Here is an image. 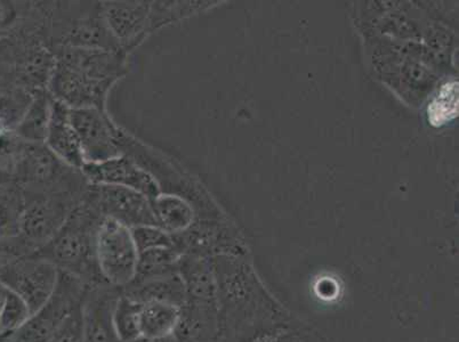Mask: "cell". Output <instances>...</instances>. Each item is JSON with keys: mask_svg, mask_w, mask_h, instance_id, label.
Here are the masks:
<instances>
[{"mask_svg": "<svg viewBox=\"0 0 459 342\" xmlns=\"http://www.w3.org/2000/svg\"><path fill=\"white\" fill-rule=\"evenodd\" d=\"M29 141L21 139L14 129L0 133V169L13 179V174L28 148Z\"/></svg>", "mask_w": 459, "mask_h": 342, "instance_id": "obj_28", "label": "cell"}, {"mask_svg": "<svg viewBox=\"0 0 459 342\" xmlns=\"http://www.w3.org/2000/svg\"><path fill=\"white\" fill-rule=\"evenodd\" d=\"M152 2L111 0L102 2L104 20L119 48L127 56L150 37V11Z\"/></svg>", "mask_w": 459, "mask_h": 342, "instance_id": "obj_12", "label": "cell"}, {"mask_svg": "<svg viewBox=\"0 0 459 342\" xmlns=\"http://www.w3.org/2000/svg\"><path fill=\"white\" fill-rule=\"evenodd\" d=\"M258 342H329L323 333L296 317L293 323Z\"/></svg>", "mask_w": 459, "mask_h": 342, "instance_id": "obj_29", "label": "cell"}, {"mask_svg": "<svg viewBox=\"0 0 459 342\" xmlns=\"http://www.w3.org/2000/svg\"><path fill=\"white\" fill-rule=\"evenodd\" d=\"M141 303L120 294L114 310V328L118 342H135L140 340Z\"/></svg>", "mask_w": 459, "mask_h": 342, "instance_id": "obj_24", "label": "cell"}, {"mask_svg": "<svg viewBox=\"0 0 459 342\" xmlns=\"http://www.w3.org/2000/svg\"><path fill=\"white\" fill-rule=\"evenodd\" d=\"M5 129H7L5 127V124H4L2 119H0V133H2L3 131H5Z\"/></svg>", "mask_w": 459, "mask_h": 342, "instance_id": "obj_35", "label": "cell"}, {"mask_svg": "<svg viewBox=\"0 0 459 342\" xmlns=\"http://www.w3.org/2000/svg\"><path fill=\"white\" fill-rule=\"evenodd\" d=\"M60 270L36 254L20 258L0 274V282L27 303L33 314L56 290Z\"/></svg>", "mask_w": 459, "mask_h": 342, "instance_id": "obj_10", "label": "cell"}, {"mask_svg": "<svg viewBox=\"0 0 459 342\" xmlns=\"http://www.w3.org/2000/svg\"><path fill=\"white\" fill-rule=\"evenodd\" d=\"M45 145L65 164L79 170L85 166L81 143L71 123L70 108L53 99L51 120Z\"/></svg>", "mask_w": 459, "mask_h": 342, "instance_id": "obj_17", "label": "cell"}, {"mask_svg": "<svg viewBox=\"0 0 459 342\" xmlns=\"http://www.w3.org/2000/svg\"><path fill=\"white\" fill-rule=\"evenodd\" d=\"M86 291L87 286L81 279L60 270L51 297L6 341L48 342L71 312L81 306Z\"/></svg>", "mask_w": 459, "mask_h": 342, "instance_id": "obj_8", "label": "cell"}, {"mask_svg": "<svg viewBox=\"0 0 459 342\" xmlns=\"http://www.w3.org/2000/svg\"><path fill=\"white\" fill-rule=\"evenodd\" d=\"M203 7V3L195 2H152L150 11V36L160 31L161 29L190 18Z\"/></svg>", "mask_w": 459, "mask_h": 342, "instance_id": "obj_25", "label": "cell"}, {"mask_svg": "<svg viewBox=\"0 0 459 342\" xmlns=\"http://www.w3.org/2000/svg\"><path fill=\"white\" fill-rule=\"evenodd\" d=\"M131 229L139 253L153 249L175 248L173 235L157 225H143Z\"/></svg>", "mask_w": 459, "mask_h": 342, "instance_id": "obj_30", "label": "cell"}, {"mask_svg": "<svg viewBox=\"0 0 459 342\" xmlns=\"http://www.w3.org/2000/svg\"><path fill=\"white\" fill-rule=\"evenodd\" d=\"M103 218L83 199L53 239L33 254L81 279L87 287L108 285L100 274L95 254L96 235Z\"/></svg>", "mask_w": 459, "mask_h": 342, "instance_id": "obj_2", "label": "cell"}, {"mask_svg": "<svg viewBox=\"0 0 459 342\" xmlns=\"http://www.w3.org/2000/svg\"><path fill=\"white\" fill-rule=\"evenodd\" d=\"M23 194L14 182L0 185V237L20 236Z\"/></svg>", "mask_w": 459, "mask_h": 342, "instance_id": "obj_22", "label": "cell"}, {"mask_svg": "<svg viewBox=\"0 0 459 342\" xmlns=\"http://www.w3.org/2000/svg\"><path fill=\"white\" fill-rule=\"evenodd\" d=\"M56 56L39 29L27 28L0 40V81L32 95L48 90Z\"/></svg>", "mask_w": 459, "mask_h": 342, "instance_id": "obj_4", "label": "cell"}, {"mask_svg": "<svg viewBox=\"0 0 459 342\" xmlns=\"http://www.w3.org/2000/svg\"><path fill=\"white\" fill-rule=\"evenodd\" d=\"M181 256L177 248L153 249L140 253L135 279L142 281L178 273Z\"/></svg>", "mask_w": 459, "mask_h": 342, "instance_id": "obj_23", "label": "cell"}, {"mask_svg": "<svg viewBox=\"0 0 459 342\" xmlns=\"http://www.w3.org/2000/svg\"><path fill=\"white\" fill-rule=\"evenodd\" d=\"M13 182L24 190L85 192L90 185L82 170L65 164L45 143L28 144Z\"/></svg>", "mask_w": 459, "mask_h": 342, "instance_id": "obj_6", "label": "cell"}, {"mask_svg": "<svg viewBox=\"0 0 459 342\" xmlns=\"http://www.w3.org/2000/svg\"><path fill=\"white\" fill-rule=\"evenodd\" d=\"M95 254L100 274L108 286L123 290L134 281L140 253L131 228L103 218L96 235Z\"/></svg>", "mask_w": 459, "mask_h": 342, "instance_id": "obj_7", "label": "cell"}, {"mask_svg": "<svg viewBox=\"0 0 459 342\" xmlns=\"http://www.w3.org/2000/svg\"><path fill=\"white\" fill-rule=\"evenodd\" d=\"M21 190L23 210L20 237L33 252L60 231L73 211L82 203L87 191Z\"/></svg>", "mask_w": 459, "mask_h": 342, "instance_id": "obj_5", "label": "cell"}, {"mask_svg": "<svg viewBox=\"0 0 459 342\" xmlns=\"http://www.w3.org/2000/svg\"><path fill=\"white\" fill-rule=\"evenodd\" d=\"M152 207L157 227L173 236L186 232L197 219L195 208L181 195L161 192L152 200Z\"/></svg>", "mask_w": 459, "mask_h": 342, "instance_id": "obj_19", "label": "cell"}, {"mask_svg": "<svg viewBox=\"0 0 459 342\" xmlns=\"http://www.w3.org/2000/svg\"><path fill=\"white\" fill-rule=\"evenodd\" d=\"M13 182V179L5 171L0 169V185L7 184V183Z\"/></svg>", "mask_w": 459, "mask_h": 342, "instance_id": "obj_34", "label": "cell"}, {"mask_svg": "<svg viewBox=\"0 0 459 342\" xmlns=\"http://www.w3.org/2000/svg\"><path fill=\"white\" fill-rule=\"evenodd\" d=\"M48 342H83L82 304L71 312Z\"/></svg>", "mask_w": 459, "mask_h": 342, "instance_id": "obj_31", "label": "cell"}, {"mask_svg": "<svg viewBox=\"0 0 459 342\" xmlns=\"http://www.w3.org/2000/svg\"><path fill=\"white\" fill-rule=\"evenodd\" d=\"M53 99L48 90H41L33 95L31 103L14 129L21 139L29 143H45L51 120Z\"/></svg>", "mask_w": 459, "mask_h": 342, "instance_id": "obj_21", "label": "cell"}, {"mask_svg": "<svg viewBox=\"0 0 459 342\" xmlns=\"http://www.w3.org/2000/svg\"><path fill=\"white\" fill-rule=\"evenodd\" d=\"M82 171L91 184L126 187L145 195L150 201L161 193L156 178L126 154L100 164H85Z\"/></svg>", "mask_w": 459, "mask_h": 342, "instance_id": "obj_14", "label": "cell"}, {"mask_svg": "<svg viewBox=\"0 0 459 342\" xmlns=\"http://www.w3.org/2000/svg\"><path fill=\"white\" fill-rule=\"evenodd\" d=\"M83 199L104 218L114 219L129 228L157 225L152 201L145 195L126 187L90 183Z\"/></svg>", "mask_w": 459, "mask_h": 342, "instance_id": "obj_11", "label": "cell"}, {"mask_svg": "<svg viewBox=\"0 0 459 342\" xmlns=\"http://www.w3.org/2000/svg\"><path fill=\"white\" fill-rule=\"evenodd\" d=\"M122 291L139 303L160 300L183 307L186 300L185 285L178 272L142 281L135 279Z\"/></svg>", "mask_w": 459, "mask_h": 342, "instance_id": "obj_20", "label": "cell"}, {"mask_svg": "<svg viewBox=\"0 0 459 342\" xmlns=\"http://www.w3.org/2000/svg\"><path fill=\"white\" fill-rule=\"evenodd\" d=\"M7 287L0 282V314H2L4 302H5Z\"/></svg>", "mask_w": 459, "mask_h": 342, "instance_id": "obj_33", "label": "cell"}, {"mask_svg": "<svg viewBox=\"0 0 459 342\" xmlns=\"http://www.w3.org/2000/svg\"><path fill=\"white\" fill-rule=\"evenodd\" d=\"M219 304V342H258L294 322L246 260L245 254L211 258Z\"/></svg>", "mask_w": 459, "mask_h": 342, "instance_id": "obj_1", "label": "cell"}, {"mask_svg": "<svg viewBox=\"0 0 459 342\" xmlns=\"http://www.w3.org/2000/svg\"><path fill=\"white\" fill-rule=\"evenodd\" d=\"M122 290L108 285L87 287L82 299L83 342H118L114 310Z\"/></svg>", "mask_w": 459, "mask_h": 342, "instance_id": "obj_16", "label": "cell"}, {"mask_svg": "<svg viewBox=\"0 0 459 342\" xmlns=\"http://www.w3.org/2000/svg\"><path fill=\"white\" fill-rule=\"evenodd\" d=\"M31 315L32 312L27 303L7 287L5 302L0 314V338L7 340L13 336L28 322Z\"/></svg>", "mask_w": 459, "mask_h": 342, "instance_id": "obj_26", "label": "cell"}, {"mask_svg": "<svg viewBox=\"0 0 459 342\" xmlns=\"http://www.w3.org/2000/svg\"><path fill=\"white\" fill-rule=\"evenodd\" d=\"M32 253V250L20 236L0 237V274L20 258Z\"/></svg>", "mask_w": 459, "mask_h": 342, "instance_id": "obj_32", "label": "cell"}, {"mask_svg": "<svg viewBox=\"0 0 459 342\" xmlns=\"http://www.w3.org/2000/svg\"><path fill=\"white\" fill-rule=\"evenodd\" d=\"M178 304L160 300L141 303L140 328L144 339L165 340L177 335L182 321Z\"/></svg>", "mask_w": 459, "mask_h": 342, "instance_id": "obj_18", "label": "cell"}, {"mask_svg": "<svg viewBox=\"0 0 459 342\" xmlns=\"http://www.w3.org/2000/svg\"><path fill=\"white\" fill-rule=\"evenodd\" d=\"M71 123L77 133L85 164H100L123 156L120 127L108 111L99 108H70Z\"/></svg>", "mask_w": 459, "mask_h": 342, "instance_id": "obj_9", "label": "cell"}, {"mask_svg": "<svg viewBox=\"0 0 459 342\" xmlns=\"http://www.w3.org/2000/svg\"><path fill=\"white\" fill-rule=\"evenodd\" d=\"M6 342H14V341H6Z\"/></svg>", "mask_w": 459, "mask_h": 342, "instance_id": "obj_36", "label": "cell"}, {"mask_svg": "<svg viewBox=\"0 0 459 342\" xmlns=\"http://www.w3.org/2000/svg\"><path fill=\"white\" fill-rule=\"evenodd\" d=\"M40 36L52 52L58 48L122 51L108 31L102 2H41Z\"/></svg>", "mask_w": 459, "mask_h": 342, "instance_id": "obj_3", "label": "cell"}, {"mask_svg": "<svg viewBox=\"0 0 459 342\" xmlns=\"http://www.w3.org/2000/svg\"><path fill=\"white\" fill-rule=\"evenodd\" d=\"M114 85L82 76L68 66L56 64L48 90L54 99L69 108H99L108 111V95Z\"/></svg>", "mask_w": 459, "mask_h": 342, "instance_id": "obj_13", "label": "cell"}, {"mask_svg": "<svg viewBox=\"0 0 459 342\" xmlns=\"http://www.w3.org/2000/svg\"><path fill=\"white\" fill-rule=\"evenodd\" d=\"M56 64L68 66L82 76L116 85L128 73V56L112 49L58 48Z\"/></svg>", "mask_w": 459, "mask_h": 342, "instance_id": "obj_15", "label": "cell"}, {"mask_svg": "<svg viewBox=\"0 0 459 342\" xmlns=\"http://www.w3.org/2000/svg\"><path fill=\"white\" fill-rule=\"evenodd\" d=\"M429 121L433 127L444 126L458 115V82L450 81L441 87L428 108Z\"/></svg>", "mask_w": 459, "mask_h": 342, "instance_id": "obj_27", "label": "cell"}]
</instances>
